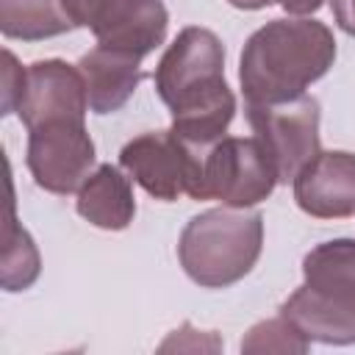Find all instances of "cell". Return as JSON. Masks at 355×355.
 Here are the masks:
<instances>
[{
	"mask_svg": "<svg viewBox=\"0 0 355 355\" xmlns=\"http://www.w3.org/2000/svg\"><path fill=\"white\" fill-rule=\"evenodd\" d=\"M155 92L172 114V133L189 147H211L236 116V97L225 80V47L208 28L189 25L155 67Z\"/></svg>",
	"mask_w": 355,
	"mask_h": 355,
	"instance_id": "6da1fadb",
	"label": "cell"
},
{
	"mask_svg": "<svg viewBox=\"0 0 355 355\" xmlns=\"http://www.w3.org/2000/svg\"><path fill=\"white\" fill-rule=\"evenodd\" d=\"M336 61L333 31L311 17H277L261 25L241 50L239 83L247 105L288 103L327 75Z\"/></svg>",
	"mask_w": 355,
	"mask_h": 355,
	"instance_id": "7a4b0ae2",
	"label": "cell"
},
{
	"mask_svg": "<svg viewBox=\"0 0 355 355\" xmlns=\"http://www.w3.org/2000/svg\"><path fill=\"white\" fill-rule=\"evenodd\" d=\"M308 341L355 344V239L316 244L302 258V286L280 305Z\"/></svg>",
	"mask_w": 355,
	"mask_h": 355,
	"instance_id": "3957f363",
	"label": "cell"
},
{
	"mask_svg": "<svg viewBox=\"0 0 355 355\" xmlns=\"http://www.w3.org/2000/svg\"><path fill=\"white\" fill-rule=\"evenodd\" d=\"M263 250V216L250 208H211L186 222L178 261L202 288H227L252 272Z\"/></svg>",
	"mask_w": 355,
	"mask_h": 355,
	"instance_id": "277c9868",
	"label": "cell"
},
{
	"mask_svg": "<svg viewBox=\"0 0 355 355\" xmlns=\"http://www.w3.org/2000/svg\"><path fill=\"white\" fill-rule=\"evenodd\" d=\"M197 153L200 175L194 200H219L227 208H252L280 183L269 153L255 136H222Z\"/></svg>",
	"mask_w": 355,
	"mask_h": 355,
	"instance_id": "5b68a950",
	"label": "cell"
},
{
	"mask_svg": "<svg viewBox=\"0 0 355 355\" xmlns=\"http://www.w3.org/2000/svg\"><path fill=\"white\" fill-rule=\"evenodd\" d=\"M75 28H89L97 44L144 58L166 39L169 11L161 0H61Z\"/></svg>",
	"mask_w": 355,
	"mask_h": 355,
	"instance_id": "8992f818",
	"label": "cell"
},
{
	"mask_svg": "<svg viewBox=\"0 0 355 355\" xmlns=\"http://www.w3.org/2000/svg\"><path fill=\"white\" fill-rule=\"evenodd\" d=\"M247 122L269 153L277 180L288 183L322 150L319 147V100L302 94L288 103L247 105Z\"/></svg>",
	"mask_w": 355,
	"mask_h": 355,
	"instance_id": "52a82bcc",
	"label": "cell"
},
{
	"mask_svg": "<svg viewBox=\"0 0 355 355\" xmlns=\"http://www.w3.org/2000/svg\"><path fill=\"white\" fill-rule=\"evenodd\" d=\"M25 164L39 189L50 194L78 191L94 166V141L86 119H53L31 128Z\"/></svg>",
	"mask_w": 355,
	"mask_h": 355,
	"instance_id": "ba28073f",
	"label": "cell"
},
{
	"mask_svg": "<svg viewBox=\"0 0 355 355\" xmlns=\"http://www.w3.org/2000/svg\"><path fill=\"white\" fill-rule=\"evenodd\" d=\"M119 166L155 200L172 202L180 194L194 200L200 153L172 130H150L130 139L119 150Z\"/></svg>",
	"mask_w": 355,
	"mask_h": 355,
	"instance_id": "9c48e42d",
	"label": "cell"
},
{
	"mask_svg": "<svg viewBox=\"0 0 355 355\" xmlns=\"http://www.w3.org/2000/svg\"><path fill=\"white\" fill-rule=\"evenodd\" d=\"M89 94L78 67L61 58H44L25 67V86L17 116L31 130L53 119H86Z\"/></svg>",
	"mask_w": 355,
	"mask_h": 355,
	"instance_id": "30bf717a",
	"label": "cell"
},
{
	"mask_svg": "<svg viewBox=\"0 0 355 355\" xmlns=\"http://www.w3.org/2000/svg\"><path fill=\"white\" fill-rule=\"evenodd\" d=\"M300 211L316 219L355 214V153L319 150L291 180Z\"/></svg>",
	"mask_w": 355,
	"mask_h": 355,
	"instance_id": "8fae6325",
	"label": "cell"
},
{
	"mask_svg": "<svg viewBox=\"0 0 355 355\" xmlns=\"http://www.w3.org/2000/svg\"><path fill=\"white\" fill-rule=\"evenodd\" d=\"M75 67L80 69L83 83H86L89 111L100 116L119 111L144 78L141 58L136 53L105 47V44H97L89 53H83Z\"/></svg>",
	"mask_w": 355,
	"mask_h": 355,
	"instance_id": "7c38bea8",
	"label": "cell"
},
{
	"mask_svg": "<svg viewBox=\"0 0 355 355\" xmlns=\"http://www.w3.org/2000/svg\"><path fill=\"white\" fill-rule=\"evenodd\" d=\"M78 214L100 230H125L136 216V197L125 169L100 164L78 189Z\"/></svg>",
	"mask_w": 355,
	"mask_h": 355,
	"instance_id": "4fadbf2b",
	"label": "cell"
},
{
	"mask_svg": "<svg viewBox=\"0 0 355 355\" xmlns=\"http://www.w3.org/2000/svg\"><path fill=\"white\" fill-rule=\"evenodd\" d=\"M72 28L61 0H0V31L6 39L42 42Z\"/></svg>",
	"mask_w": 355,
	"mask_h": 355,
	"instance_id": "5bb4252c",
	"label": "cell"
},
{
	"mask_svg": "<svg viewBox=\"0 0 355 355\" xmlns=\"http://www.w3.org/2000/svg\"><path fill=\"white\" fill-rule=\"evenodd\" d=\"M42 269L39 250L31 233L17 222L14 202H8V222H6V244H3V272L0 283L6 291H25L36 283Z\"/></svg>",
	"mask_w": 355,
	"mask_h": 355,
	"instance_id": "9a60e30c",
	"label": "cell"
},
{
	"mask_svg": "<svg viewBox=\"0 0 355 355\" xmlns=\"http://www.w3.org/2000/svg\"><path fill=\"white\" fill-rule=\"evenodd\" d=\"M311 341L286 319V316H275V319H263L258 324H252L247 330V336L241 338V352H308Z\"/></svg>",
	"mask_w": 355,
	"mask_h": 355,
	"instance_id": "2e32d148",
	"label": "cell"
},
{
	"mask_svg": "<svg viewBox=\"0 0 355 355\" xmlns=\"http://www.w3.org/2000/svg\"><path fill=\"white\" fill-rule=\"evenodd\" d=\"M3 114L17 111V103L22 97V86H25V69L19 67L17 55L11 50H3Z\"/></svg>",
	"mask_w": 355,
	"mask_h": 355,
	"instance_id": "e0dca14e",
	"label": "cell"
},
{
	"mask_svg": "<svg viewBox=\"0 0 355 355\" xmlns=\"http://www.w3.org/2000/svg\"><path fill=\"white\" fill-rule=\"evenodd\" d=\"M330 8H333V19L336 25L355 36V0H330Z\"/></svg>",
	"mask_w": 355,
	"mask_h": 355,
	"instance_id": "ac0fdd59",
	"label": "cell"
},
{
	"mask_svg": "<svg viewBox=\"0 0 355 355\" xmlns=\"http://www.w3.org/2000/svg\"><path fill=\"white\" fill-rule=\"evenodd\" d=\"M275 3H280L283 11H288L291 17H311L324 6V0H275Z\"/></svg>",
	"mask_w": 355,
	"mask_h": 355,
	"instance_id": "d6986e66",
	"label": "cell"
},
{
	"mask_svg": "<svg viewBox=\"0 0 355 355\" xmlns=\"http://www.w3.org/2000/svg\"><path fill=\"white\" fill-rule=\"evenodd\" d=\"M233 8H241V11H258V8H266L272 6L275 0H227Z\"/></svg>",
	"mask_w": 355,
	"mask_h": 355,
	"instance_id": "ffe728a7",
	"label": "cell"
}]
</instances>
